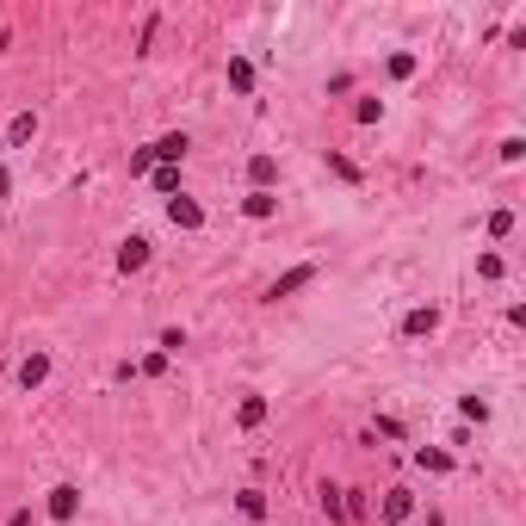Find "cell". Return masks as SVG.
<instances>
[{"label":"cell","mask_w":526,"mask_h":526,"mask_svg":"<svg viewBox=\"0 0 526 526\" xmlns=\"http://www.w3.org/2000/svg\"><path fill=\"white\" fill-rule=\"evenodd\" d=\"M31 136H37V112H19V118L6 125V149H25Z\"/></svg>","instance_id":"obj_10"},{"label":"cell","mask_w":526,"mask_h":526,"mask_svg":"<svg viewBox=\"0 0 526 526\" xmlns=\"http://www.w3.org/2000/svg\"><path fill=\"white\" fill-rule=\"evenodd\" d=\"M303 285H316V261H303V266H291V272H279V279H272V291H266V303H279V297H297Z\"/></svg>","instance_id":"obj_2"},{"label":"cell","mask_w":526,"mask_h":526,"mask_svg":"<svg viewBox=\"0 0 526 526\" xmlns=\"http://www.w3.org/2000/svg\"><path fill=\"white\" fill-rule=\"evenodd\" d=\"M433 328H440V310H433V303H421V310L402 316V335H409V341H421V335H433Z\"/></svg>","instance_id":"obj_8"},{"label":"cell","mask_w":526,"mask_h":526,"mask_svg":"<svg viewBox=\"0 0 526 526\" xmlns=\"http://www.w3.org/2000/svg\"><path fill=\"white\" fill-rule=\"evenodd\" d=\"M230 87L236 93H255V62L248 56H230Z\"/></svg>","instance_id":"obj_13"},{"label":"cell","mask_w":526,"mask_h":526,"mask_svg":"<svg viewBox=\"0 0 526 526\" xmlns=\"http://www.w3.org/2000/svg\"><path fill=\"white\" fill-rule=\"evenodd\" d=\"M6 526H31V508H19V514H12V521H6Z\"/></svg>","instance_id":"obj_28"},{"label":"cell","mask_w":526,"mask_h":526,"mask_svg":"<svg viewBox=\"0 0 526 526\" xmlns=\"http://www.w3.org/2000/svg\"><path fill=\"white\" fill-rule=\"evenodd\" d=\"M502 236H514V211H490V242H502Z\"/></svg>","instance_id":"obj_17"},{"label":"cell","mask_w":526,"mask_h":526,"mask_svg":"<svg viewBox=\"0 0 526 526\" xmlns=\"http://www.w3.org/2000/svg\"><path fill=\"white\" fill-rule=\"evenodd\" d=\"M236 421H242V427L255 433V427H261V421H266V396H242V409H236Z\"/></svg>","instance_id":"obj_14"},{"label":"cell","mask_w":526,"mask_h":526,"mask_svg":"<svg viewBox=\"0 0 526 526\" xmlns=\"http://www.w3.org/2000/svg\"><path fill=\"white\" fill-rule=\"evenodd\" d=\"M272 211H279V192H248L242 198V217H255V223H266Z\"/></svg>","instance_id":"obj_11"},{"label":"cell","mask_w":526,"mask_h":526,"mask_svg":"<svg viewBox=\"0 0 526 526\" xmlns=\"http://www.w3.org/2000/svg\"><path fill=\"white\" fill-rule=\"evenodd\" d=\"M409 514H415V496H409V490H384L378 521H384V526H409Z\"/></svg>","instance_id":"obj_5"},{"label":"cell","mask_w":526,"mask_h":526,"mask_svg":"<svg viewBox=\"0 0 526 526\" xmlns=\"http://www.w3.org/2000/svg\"><path fill=\"white\" fill-rule=\"evenodd\" d=\"M186 149H192V136H186V131H167V136H155L142 155H149V167H180V161H186Z\"/></svg>","instance_id":"obj_1"},{"label":"cell","mask_w":526,"mask_h":526,"mask_svg":"<svg viewBox=\"0 0 526 526\" xmlns=\"http://www.w3.org/2000/svg\"><path fill=\"white\" fill-rule=\"evenodd\" d=\"M496 155H502V161H508V167H514V161H526V136H508V142H502V149H496Z\"/></svg>","instance_id":"obj_22"},{"label":"cell","mask_w":526,"mask_h":526,"mask_svg":"<svg viewBox=\"0 0 526 526\" xmlns=\"http://www.w3.org/2000/svg\"><path fill=\"white\" fill-rule=\"evenodd\" d=\"M186 347V328H161V353H180Z\"/></svg>","instance_id":"obj_24"},{"label":"cell","mask_w":526,"mask_h":526,"mask_svg":"<svg viewBox=\"0 0 526 526\" xmlns=\"http://www.w3.org/2000/svg\"><path fill=\"white\" fill-rule=\"evenodd\" d=\"M248 180H255V192H272V180H279V161H272V155H255V161H248Z\"/></svg>","instance_id":"obj_12"},{"label":"cell","mask_w":526,"mask_h":526,"mask_svg":"<svg viewBox=\"0 0 526 526\" xmlns=\"http://www.w3.org/2000/svg\"><path fill=\"white\" fill-rule=\"evenodd\" d=\"M458 415H465V421H490V402H483V396H458Z\"/></svg>","instance_id":"obj_18"},{"label":"cell","mask_w":526,"mask_h":526,"mask_svg":"<svg viewBox=\"0 0 526 526\" xmlns=\"http://www.w3.org/2000/svg\"><path fill=\"white\" fill-rule=\"evenodd\" d=\"M0 198H12V174L6 167H0Z\"/></svg>","instance_id":"obj_27"},{"label":"cell","mask_w":526,"mask_h":526,"mask_svg":"<svg viewBox=\"0 0 526 526\" xmlns=\"http://www.w3.org/2000/svg\"><path fill=\"white\" fill-rule=\"evenodd\" d=\"M167 223H174V230H205V205L186 198V192H174V198H167Z\"/></svg>","instance_id":"obj_4"},{"label":"cell","mask_w":526,"mask_h":526,"mask_svg":"<svg viewBox=\"0 0 526 526\" xmlns=\"http://www.w3.org/2000/svg\"><path fill=\"white\" fill-rule=\"evenodd\" d=\"M477 272L483 279H502V255H477Z\"/></svg>","instance_id":"obj_26"},{"label":"cell","mask_w":526,"mask_h":526,"mask_svg":"<svg viewBox=\"0 0 526 526\" xmlns=\"http://www.w3.org/2000/svg\"><path fill=\"white\" fill-rule=\"evenodd\" d=\"M44 508H50V521H56V526H69L75 514H81V483H56Z\"/></svg>","instance_id":"obj_3"},{"label":"cell","mask_w":526,"mask_h":526,"mask_svg":"<svg viewBox=\"0 0 526 526\" xmlns=\"http://www.w3.org/2000/svg\"><path fill=\"white\" fill-rule=\"evenodd\" d=\"M236 508H242L248 521H266V496H261V490H242V496H236Z\"/></svg>","instance_id":"obj_16"},{"label":"cell","mask_w":526,"mask_h":526,"mask_svg":"<svg viewBox=\"0 0 526 526\" xmlns=\"http://www.w3.org/2000/svg\"><path fill=\"white\" fill-rule=\"evenodd\" d=\"M415 465H421L427 477H446V471H452V452H440V446H415Z\"/></svg>","instance_id":"obj_9"},{"label":"cell","mask_w":526,"mask_h":526,"mask_svg":"<svg viewBox=\"0 0 526 526\" xmlns=\"http://www.w3.org/2000/svg\"><path fill=\"white\" fill-rule=\"evenodd\" d=\"M353 118H360V125H378V118H384V100H360Z\"/></svg>","instance_id":"obj_19"},{"label":"cell","mask_w":526,"mask_h":526,"mask_svg":"<svg viewBox=\"0 0 526 526\" xmlns=\"http://www.w3.org/2000/svg\"><path fill=\"white\" fill-rule=\"evenodd\" d=\"M136 372H142V378H161V372H167V353H149V360H142Z\"/></svg>","instance_id":"obj_25"},{"label":"cell","mask_w":526,"mask_h":526,"mask_svg":"<svg viewBox=\"0 0 526 526\" xmlns=\"http://www.w3.org/2000/svg\"><path fill=\"white\" fill-rule=\"evenodd\" d=\"M328 167H335V174H341V180H347V186H360V180H366V174H360V167H353V161H347V155H328Z\"/></svg>","instance_id":"obj_20"},{"label":"cell","mask_w":526,"mask_h":526,"mask_svg":"<svg viewBox=\"0 0 526 526\" xmlns=\"http://www.w3.org/2000/svg\"><path fill=\"white\" fill-rule=\"evenodd\" d=\"M322 514H328V521H347V508H341V490H322Z\"/></svg>","instance_id":"obj_23"},{"label":"cell","mask_w":526,"mask_h":526,"mask_svg":"<svg viewBox=\"0 0 526 526\" xmlns=\"http://www.w3.org/2000/svg\"><path fill=\"white\" fill-rule=\"evenodd\" d=\"M149 186L174 198V192H180V167H149Z\"/></svg>","instance_id":"obj_15"},{"label":"cell","mask_w":526,"mask_h":526,"mask_svg":"<svg viewBox=\"0 0 526 526\" xmlns=\"http://www.w3.org/2000/svg\"><path fill=\"white\" fill-rule=\"evenodd\" d=\"M409 75H415V56H409V50H396V56H391V81H409Z\"/></svg>","instance_id":"obj_21"},{"label":"cell","mask_w":526,"mask_h":526,"mask_svg":"<svg viewBox=\"0 0 526 526\" xmlns=\"http://www.w3.org/2000/svg\"><path fill=\"white\" fill-rule=\"evenodd\" d=\"M12 378H19V391H37V384H44V378H50V353H25V360H19V372H12Z\"/></svg>","instance_id":"obj_7"},{"label":"cell","mask_w":526,"mask_h":526,"mask_svg":"<svg viewBox=\"0 0 526 526\" xmlns=\"http://www.w3.org/2000/svg\"><path fill=\"white\" fill-rule=\"evenodd\" d=\"M142 266H149V236H125V242H118V272L131 279Z\"/></svg>","instance_id":"obj_6"}]
</instances>
